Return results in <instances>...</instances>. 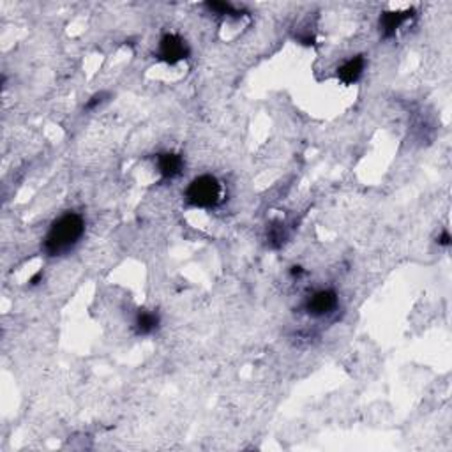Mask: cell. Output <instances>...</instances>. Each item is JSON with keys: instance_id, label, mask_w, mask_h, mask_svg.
I'll return each instance as SVG.
<instances>
[{"instance_id": "1", "label": "cell", "mask_w": 452, "mask_h": 452, "mask_svg": "<svg viewBox=\"0 0 452 452\" xmlns=\"http://www.w3.org/2000/svg\"><path fill=\"white\" fill-rule=\"evenodd\" d=\"M85 233V219L77 212H65L52 223L42 240V251L48 256H64L75 249Z\"/></svg>"}, {"instance_id": "2", "label": "cell", "mask_w": 452, "mask_h": 452, "mask_svg": "<svg viewBox=\"0 0 452 452\" xmlns=\"http://www.w3.org/2000/svg\"><path fill=\"white\" fill-rule=\"evenodd\" d=\"M223 200V186L214 175H200L186 187V202L198 209H214Z\"/></svg>"}, {"instance_id": "3", "label": "cell", "mask_w": 452, "mask_h": 452, "mask_svg": "<svg viewBox=\"0 0 452 452\" xmlns=\"http://www.w3.org/2000/svg\"><path fill=\"white\" fill-rule=\"evenodd\" d=\"M189 57V46L180 36L164 34L157 46V59L168 65H175Z\"/></svg>"}, {"instance_id": "4", "label": "cell", "mask_w": 452, "mask_h": 452, "mask_svg": "<svg viewBox=\"0 0 452 452\" xmlns=\"http://www.w3.org/2000/svg\"><path fill=\"white\" fill-rule=\"evenodd\" d=\"M339 304L338 293L334 290H318L313 295L308 297L304 302V309L313 318H323V316L331 315Z\"/></svg>"}, {"instance_id": "5", "label": "cell", "mask_w": 452, "mask_h": 452, "mask_svg": "<svg viewBox=\"0 0 452 452\" xmlns=\"http://www.w3.org/2000/svg\"><path fill=\"white\" fill-rule=\"evenodd\" d=\"M156 166L159 175L164 180L177 179L179 175H182L184 166V156L179 153H161L156 157Z\"/></svg>"}, {"instance_id": "6", "label": "cell", "mask_w": 452, "mask_h": 452, "mask_svg": "<svg viewBox=\"0 0 452 452\" xmlns=\"http://www.w3.org/2000/svg\"><path fill=\"white\" fill-rule=\"evenodd\" d=\"M414 9H405V11H385L380 16V32L384 39L394 38L396 32L403 27L408 20L414 18Z\"/></svg>"}, {"instance_id": "7", "label": "cell", "mask_w": 452, "mask_h": 452, "mask_svg": "<svg viewBox=\"0 0 452 452\" xmlns=\"http://www.w3.org/2000/svg\"><path fill=\"white\" fill-rule=\"evenodd\" d=\"M364 69H366L364 55H355V57H350L348 61H345L338 69H336V77H338V80L341 81V84L354 85L362 78Z\"/></svg>"}, {"instance_id": "8", "label": "cell", "mask_w": 452, "mask_h": 452, "mask_svg": "<svg viewBox=\"0 0 452 452\" xmlns=\"http://www.w3.org/2000/svg\"><path fill=\"white\" fill-rule=\"evenodd\" d=\"M161 318L156 311H148V309H140L134 316V331L138 336H150L159 329Z\"/></svg>"}, {"instance_id": "9", "label": "cell", "mask_w": 452, "mask_h": 452, "mask_svg": "<svg viewBox=\"0 0 452 452\" xmlns=\"http://www.w3.org/2000/svg\"><path fill=\"white\" fill-rule=\"evenodd\" d=\"M288 239V232H286V226L281 223V221H274L272 224L267 230V242L272 249H279L283 244Z\"/></svg>"}, {"instance_id": "10", "label": "cell", "mask_w": 452, "mask_h": 452, "mask_svg": "<svg viewBox=\"0 0 452 452\" xmlns=\"http://www.w3.org/2000/svg\"><path fill=\"white\" fill-rule=\"evenodd\" d=\"M205 8L209 9L210 13H214V15H219V16H233V18H239L240 11L235 8L233 4H230V2H207Z\"/></svg>"}, {"instance_id": "11", "label": "cell", "mask_w": 452, "mask_h": 452, "mask_svg": "<svg viewBox=\"0 0 452 452\" xmlns=\"http://www.w3.org/2000/svg\"><path fill=\"white\" fill-rule=\"evenodd\" d=\"M107 98H108L107 92H98V94H94L91 99H88L87 104H85V108H87V110H94V108L98 107V104L103 103Z\"/></svg>"}, {"instance_id": "12", "label": "cell", "mask_w": 452, "mask_h": 452, "mask_svg": "<svg viewBox=\"0 0 452 452\" xmlns=\"http://www.w3.org/2000/svg\"><path fill=\"white\" fill-rule=\"evenodd\" d=\"M451 233L447 232V230H444V232L440 233V235H438V246H444V247H449L451 246Z\"/></svg>"}, {"instance_id": "13", "label": "cell", "mask_w": 452, "mask_h": 452, "mask_svg": "<svg viewBox=\"0 0 452 452\" xmlns=\"http://www.w3.org/2000/svg\"><path fill=\"white\" fill-rule=\"evenodd\" d=\"M41 279H42V272H41V270H39V272L38 274H36V276H34V278H32L31 279V285H39V281H41Z\"/></svg>"}, {"instance_id": "14", "label": "cell", "mask_w": 452, "mask_h": 452, "mask_svg": "<svg viewBox=\"0 0 452 452\" xmlns=\"http://www.w3.org/2000/svg\"><path fill=\"white\" fill-rule=\"evenodd\" d=\"M302 272H304V270H302V267H292V276H293V278H295V276L299 278V276Z\"/></svg>"}]
</instances>
